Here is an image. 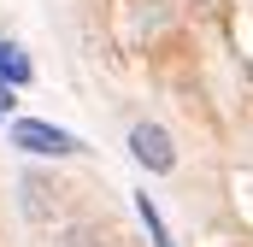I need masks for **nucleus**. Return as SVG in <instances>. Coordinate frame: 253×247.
Masks as SVG:
<instances>
[{
  "label": "nucleus",
  "instance_id": "nucleus-1",
  "mask_svg": "<svg viewBox=\"0 0 253 247\" xmlns=\"http://www.w3.org/2000/svg\"><path fill=\"white\" fill-rule=\"evenodd\" d=\"M12 147H24L36 159H71V153H83V135H71V129H59L47 118H18L12 124Z\"/></svg>",
  "mask_w": 253,
  "mask_h": 247
},
{
  "label": "nucleus",
  "instance_id": "nucleus-2",
  "mask_svg": "<svg viewBox=\"0 0 253 247\" xmlns=\"http://www.w3.org/2000/svg\"><path fill=\"white\" fill-rule=\"evenodd\" d=\"M129 159H135L141 171H153V177H171V171H177V141H171V129L141 118L129 129Z\"/></svg>",
  "mask_w": 253,
  "mask_h": 247
},
{
  "label": "nucleus",
  "instance_id": "nucleus-3",
  "mask_svg": "<svg viewBox=\"0 0 253 247\" xmlns=\"http://www.w3.org/2000/svg\"><path fill=\"white\" fill-rule=\"evenodd\" d=\"M30 77H36L30 53H24L18 41H6V36H0V88H30Z\"/></svg>",
  "mask_w": 253,
  "mask_h": 247
},
{
  "label": "nucleus",
  "instance_id": "nucleus-4",
  "mask_svg": "<svg viewBox=\"0 0 253 247\" xmlns=\"http://www.w3.org/2000/svg\"><path fill=\"white\" fill-rule=\"evenodd\" d=\"M135 218H141V230H147V242H153V247H177V242H171V230H165V218H159V206H153L147 194H135Z\"/></svg>",
  "mask_w": 253,
  "mask_h": 247
},
{
  "label": "nucleus",
  "instance_id": "nucleus-5",
  "mask_svg": "<svg viewBox=\"0 0 253 247\" xmlns=\"http://www.w3.org/2000/svg\"><path fill=\"white\" fill-rule=\"evenodd\" d=\"M53 247H106V242H100L94 230H65V236H59Z\"/></svg>",
  "mask_w": 253,
  "mask_h": 247
},
{
  "label": "nucleus",
  "instance_id": "nucleus-6",
  "mask_svg": "<svg viewBox=\"0 0 253 247\" xmlns=\"http://www.w3.org/2000/svg\"><path fill=\"white\" fill-rule=\"evenodd\" d=\"M6 112H12V88H0V124H6Z\"/></svg>",
  "mask_w": 253,
  "mask_h": 247
}]
</instances>
